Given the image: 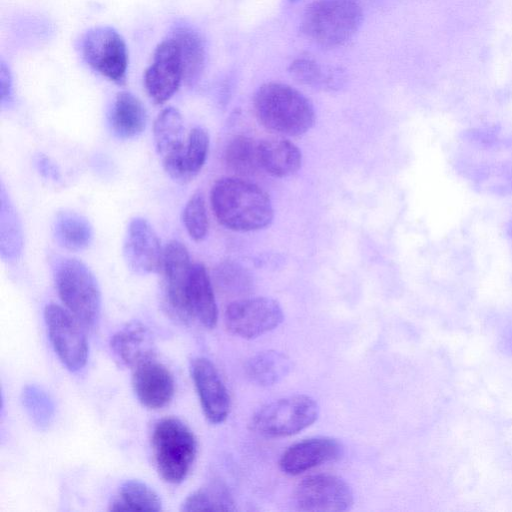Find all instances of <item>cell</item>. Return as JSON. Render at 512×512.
I'll list each match as a JSON object with an SVG mask.
<instances>
[{
  "label": "cell",
  "mask_w": 512,
  "mask_h": 512,
  "mask_svg": "<svg viewBox=\"0 0 512 512\" xmlns=\"http://www.w3.org/2000/svg\"><path fill=\"white\" fill-rule=\"evenodd\" d=\"M215 217L224 227L248 232L270 225L274 209L269 195L258 185L241 177H223L210 192Z\"/></svg>",
  "instance_id": "obj_1"
},
{
  "label": "cell",
  "mask_w": 512,
  "mask_h": 512,
  "mask_svg": "<svg viewBox=\"0 0 512 512\" xmlns=\"http://www.w3.org/2000/svg\"><path fill=\"white\" fill-rule=\"evenodd\" d=\"M255 115L266 129L284 136H300L315 123L311 101L294 87L268 82L261 85L253 98Z\"/></svg>",
  "instance_id": "obj_2"
},
{
  "label": "cell",
  "mask_w": 512,
  "mask_h": 512,
  "mask_svg": "<svg viewBox=\"0 0 512 512\" xmlns=\"http://www.w3.org/2000/svg\"><path fill=\"white\" fill-rule=\"evenodd\" d=\"M363 18V9L357 0H316L306 7L301 26L314 43L335 48L354 37Z\"/></svg>",
  "instance_id": "obj_3"
},
{
  "label": "cell",
  "mask_w": 512,
  "mask_h": 512,
  "mask_svg": "<svg viewBox=\"0 0 512 512\" xmlns=\"http://www.w3.org/2000/svg\"><path fill=\"white\" fill-rule=\"evenodd\" d=\"M153 458L161 478L171 484L182 482L189 474L197 453L193 432L181 420H159L151 438Z\"/></svg>",
  "instance_id": "obj_4"
},
{
  "label": "cell",
  "mask_w": 512,
  "mask_h": 512,
  "mask_svg": "<svg viewBox=\"0 0 512 512\" xmlns=\"http://www.w3.org/2000/svg\"><path fill=\"white\" fill-rule=\"evenodd\" d=\"M55 285L65 308L86 329H92L101 312V292L92 271L78 259L66 258L55 269Z\"/></svg>",
  "instance_id": "obj_5"
},
{
  "label": "cell",
  "mask_w": 512,
  "mask_h": 512,
  "mask_svg": "<svg viewBox=\"0 0 512 512\" xmlns=\"http://www.w3.org/2000/svg\"><path fill=\"white\" fill-rule=\"evenodd\" d=\"M318 415L319 406L312 397L293 395L262 406L252 416L250 426L265 437H286L309 427Z\"/></svg>",
  "instance_id": "obj_6"
},
{
  "label": "cell",
  "mask_w": 512,
  "mask_h": 512,
  "mask_svg": "<svg viewBox=\"0 0 512 512\" xmlns=\"http://www.w3.org/2000/svg\"><path fill=\"white\" fill-rule=\"evenodd\" d=\"M80 50L85 63L108 80L123 85L128 68L124 38L111 26H96L82 37Z\"/></svg>",
  "instance_id": "obj_7"
},
{
  "label": "cell",
  "mask_w": 512,
  "mask_h": 512,
  "mask_svg": "<svg viewBox=\"0 0 512 512\" xmlns=\"http://www.w3.org/2000/svg\"><path fill=\"white\" fill-rule=\"evenodd\" d=\"M44 319L55 353L70 371L80 370L88 358V343L83 325L66 309L50 303Z\"/></svg>",
  "instance_id": "obj_8"
},
{
  "label": "cell",
  "mask_w": 512,
  "mask_h": 512,
  "mask_svg": "<svg viewBox=\"0 0 512 512\" xmlns=\"http://www.w3.org/2000/svg\"><path fill=\"white\" fill-rule=\"evenodd\" d=\"M284 314L280 304L269 297L242 298L231 302L224 313L226 328L244 339H254L277 328Z\"/></svg>",
  "instance_id": "obj_9"
},
{
  "label": "cell",
  "mask_w": 512,
  "mask_h": 512,
  "mask_svg": "<svg viewBox=\"0 0 512 512\" xmlns=\"http://www.w3.org/2000/svg\"><path fill=\"white\" fill-rule=\"evenodd\" d=\"M353 502V492L349 484L331 474L308 476L298 483L293 493V503L299 511H346Z\"/></svg>",
  "instance_id": "obj_10"
},
{
  "label": "cell",
  "mask_w": 512,
  "mask_h": 512,
  "mask_svg": "<svg viewBox=\"0 0 512 512\" xmlns=\"http://www.w3.org/2000/svg\"><path fill=\"white\" fill-rule=\"evenodd\" d=\"M144 87L156 103L168 101L183 83V67L178 45L167 36L155 48L152 59L144 72Z\"/></svg>",
  "instance_id": "obj_11"
},
{
  "label": "cell",
  "mask_w": 512,
  "mask_h": 512,
  "mask_svg": "<svg viewBox=\"0 0 512 512\" xmlns=\"http://www.w3.org/2000/svg\"><path fill=\"white\" fill-rule=\"evenodd\" d=\"M153 139L168 176L178 183H188L183 166L187 138L183 118L178 109L167 107L158 114L153 125Z\"/></svg>",
  "instance_id": "obj_12"
},
{
  "label": "cell",
  "mask_w": 512,
  "mask_h": 512,
  "mask_svg": "<svg viewBox=\"0 0 512 512\" xmlns=\"http://www.w3.org/2000/svg\"><path fill=\"white\" fill-rule=\"evenodd\" d=\"M164 248L153 226L142 217L131 219L123 242V256L135 273L146 275L159 272Z\"/></svg>",
  "instance_id": "obj_13"
},
{
  "label": "cell",
  "mask_w": 512,
  "mask_h": 512,
  "mask_svg": "<svg viewBox=\"0 0 512 512\" xmlns=\"http://www.w3.org/2000/svg\"><path fill=\"white\" fill-rule=\"evenodd\" d=\"M217 319L218 309L211 279L206 267L201 263H195L183 291L178 320L213 328Z\"/></svg>",
  "instance_id": "obj_14"
},
{
  "label": "cell",
  "mask_w": 512,
  "mask_h": 512,
  "mask_svg": "<svg viewBox=\"0 0 512 512\" xmlns=\"http://www.w3.org/2000/svg\"><path fill=\"white\" fill-rule=\"evenodd\" d=\"M190 371L205 417L214 424L224 422L230 411V396L218 370L209 359L197 357Z\"/></svg>",
  "instance_id": "obj_15"
},
{
  "label": "cell",
  "mask_w": 512,
  "mask_h": 512,
  "mask_svg": "<svg viewBox=\"0 0 512 512\" xmlns=\"http://www.w3.org/2000/svg\"><path fill=\"white\" fill-rule=\"evenodd\" d=\"M192 263L186 246L171 240L164 247L160 273L162 274V296L166 311L178 320L182 297Z\"/></svg>",
  "instance_id": "obj_16"
},
{
  "label": "cell",
  "mask_w": 512,
  "mask_h": 512,
  "mask_svg": "<svg viewBox=\"0 0 512 512\" xmlns=\"http://www.w3.org/2000/svg\"><path fill=\"white\" fill-rule=\"evenodd\" d=\"M344 453L342 443L332 437H313L291 445L282 454L279 467L296 476L325 463L334 462Z\"/></svg>",
  "instance_id": "obj_17"
},
{
  "label": "cell",
  "mask_w": 512,
  "mask_h": 512,
  "mask_svg": "<svg viewBox=\"0 0 512 512\" xmlns=\"http://www.w3.org/2000/svg\"><path fill=\"white\" fill-rule=\"evenodd\" d=\"M132 388L143 406L161 409L173 399L175 381L171 371L152 358L133 369Z\"/></svg>",
  "instance_id": "obj_18"
},
{
  "label": "cell",
  "mask_w": 512,
  "mask_h": 512,
  "mask_svg": "<svg viewBox=\"0 0 512 512\" xmlns=\"http://www.w3.org/2000/svg\"><path fill=\"white\" fill-rule=\"evenodd\" d=\"M110 348L122 365L132 369L155 358L152 334L140 322H131L119 329L111 338Z\"/></svg>",
  "instance_id": "obj_19"
},
{
  "label": "cell",
  "mask_w": 512,
  "mask_h": 512,
  "mask_svg": "<svg viewBox=\"0 0 512 512\" xmlns=\"http://www.w3.org/2000/svg\"><path fill=\"white\" fill-rule=\"evenodd\" d=\"M259 158L262 171L277 178L295 174L302 164L300 149L293 142L282 137L259 141Z\"/></svg>",
  "instance_id": "obj_20"
},
{
  "label": "cell",
  "mask_w": 512,
  "mask_h": 512,
  "mask_svg": "<svg viewBox=\"0 0 512 512\" xmlns=\"http://www.w3.org/2000/svg\"><path fill=\"white\" fill-rule=\"evenodd\" d=\"M176 41L183 67V83L194 85L206 64V48L202 36L187 24L175 25L170 34Z\"/></svg>",
  "instance_id": "obj_21"
},
{
  "label": "cell",
  "mask_w": 512,
  "mask_h": 512,
  "mask_svg": "<svg viewBox=\"0 0 512 512\" xmlns=\"http://www.w3.org/2000/svg\"><path fill=\"white\" fill-rule=\"evenodd\" d=\"M147 124V112L140 99L128 91L119 92L110 112L113 133L121 139L140 135Z\"/></svg>",
  "instance_id": "obj_22"
},
{
  "label": "cell",
  "mask_w": 512,
  "mask_h": 512,
  "mask_svg": "<svg viewBox=\"0 0 512 512\" xmlns=\"http://www.w3.org/2000/svg\"><path fill=\"white\" fill-rule=\"evenodd\" d=\"M288 72L296 82L321 91H337L346 81L341 68L321 64L306 56L293 60Z\"/></svg>",
  "instance_id": "obj_23"
},
{
  "label": "cell",
  "mask_w": 512,
  "mask_h": 512,
  "mask_svg": "<svg viewBox=\"0 0 512 512\" xmlns=\"http://www.w3.org/2000/svg\"><path fill=\"white\" fill-rule=\"evenodd\" d=\"M53 234L63 248L70 251H81L91 244L93 228L81 214L73 211H61L54 219Z\"/></svg>",
  "instance_id": "obj_24"
},
{
  "label": "cell",
  "mask_w": 512,
  "mask_h": 512,
  "mask_svg": "<svg viewBox=\"0 0 512 512\" xmlns=\"http://www.w3.org/2000/svg\"><path fill=\"white\" fill-rule=\"evenodd\" d=\"M292 369L291 359L276 350L262 351L246 363L248 378L260 386H272L280 382Z\"/></svg>",
  "instance_id": "obj_25"
},
{
  "label": "cell",
  "mask_w": 512,
  "mask_h": 512,
  "mask_svg": "<svg viewBox=\"0 0 512 512\" xmlns=\"http://www.w3.org/2000/svg\"><path fill=\"white\" fill-rule=\"evenodd\" d=\"M109 511H160L162 502L158 494L138 480L124 482L109 504Z\"/></svg>",
  "instance_id": "obj_26"
},
{
  "label": "cell",
  "mask_w": 512,
  "mask_h": 512,
  "mask_svg": "<svg viewBox=\"0 0 512 512\" xmlns=\"http://www.w3.org/2000/svg\"><path fill=\"white\" fill-rule=\"evenodd\" d=\"M224 159L228 169L239 176H254L262 171L259 158V142L238 135L226 146Z\"/></svg>",
  "instance_id": "obj_27"
},
{
  "label": "cell",
  "mask_w": 512,
  "mask_h": 512,
  "mask_svg": "<svg viewBox=\"0 0 512 512\" xmlns=\"http://www.w3.org/2000/svg\"><path fill=\"white\" fill-rule=\"evenodd\" d=\"M234 501L221 484H210L191 493L182 503L181 511H233Z\"/></svg>",
  "instance_id": "obj_28"
},
{
  "label": "cell",
  "mask_w": 512,
  "mask_h": 512,
  "mask_svg": "<svg viewBox=\"0 0 512 512\" xmlns=\"http://www.w3.org/2000/svg\"><path fill=\"white\" fill-rule=\"evenodd\" d=\"M214 276L217 287L223 293L241 296L253 289L252 274L237 262H222L216 267Z\"/></svg>",
  "instance_id": "obj_29"
},
{
  "label": "cell",
  "mask_w": 512,
  "mask_h": 512,
  "mask_svg": "<svg viewBox=\"0 0 512 512\" xmlns=\"http://www.w3.org/2000/svg\"><path fill=\"white\" fill-rule=\"evenodd\" d=\"M1 255L3 258L13 259L21 251L22 235L17 215L1 190Z\"/></svg>",
  "instance_id": "obj_30"
},
{
  "label": "cell",
  "mask_w": 512,
  "mask_h": 512,
  "mask_svg": "<svg viewBox=\"0 0 512 512\" xmlns=\"http://www.w3.org/2000/svg\"><path fill=\"white\" fill-rule=\"evenodd\" d=\"M209 134L202 127L193 128L188 136L183 154V166L188 182L203 168L209 150Z\"/></svg>",
  "instance_id": "obj_31"
},
{
  "label": "cell",
  "mask_w": 512,
  "mask_h": 512,
  "mask_svg": "<svg viewBox=\"0 0 512 512\" xmlns=\"http://www.w3.org/2000/svg\"><path fill=\"white\" fill-rule=\"evenodd\" d=\"M182 220L191 239L201 242L206 238L209 221L202 192L197 191L191 195L183 209Z\"/></svg>",
  "instance_id": "obj_32"
},
{
  "label": "cell",
  "mask_w": 512,
  "mask_h": 512,
  "mask_svg": "<svg viewBox=\"0 0 512 512\" xmlns=\"http://www.w3.org/2000/svg\"><path fill=\"white\" fill-rule=\"evenodd\" d=\"M25 403L39 423L47 421L50 415V406L47 397L41 391L32 387L25 391Z\"/></svg>",
  "instance_id": "obj_33"
},
{
  "label": "cell",
  "mask_w": 512,
  "mask_h": 512,
  "mask_svg": "<svg viewBox=\"0 0 512 512\" xmlns=\"http://www.w3.org/2000/svg\"><path fill=\"white\" fill-rule=\"evenodd\" d=\"M0 83L1 105L8 107L13 102V81L10 69L3 59L0 63Z\"/></svg>",
  "instance_id": "obj_34"
},
{
  "label": "cell",
  "mask_w": 512,
  "mask_h": 512,
  "mask_svg": "<svg viewBox=\"0 0 512 512\" xmlns=\"http://www.w3.org/2000/svg\"><path fill=\"white\" fill-rule=\"evenodd\" d=\"M37 164L42 173L45 174L48 178L57 179L58 171H56L55 166L50 163L49 159L39 158Z\"/></svg>",
  "instance_id": "obj_35"
},
{
  "label": "cell",
  "mask_w": 512,
  "mask_h": 512,
  "mask_svg": "<svg viewBox=\"0 0 512 512\" xmlns=\"http://www.w3.org/2000/svg\"><path fill=\"white\" fill-rule=\"evenodd\" d=\"M290 1H291V2H297V1H299V0H290Z\"/></svg>",
  "instance_id": "obj_36"
}]
</instances>
